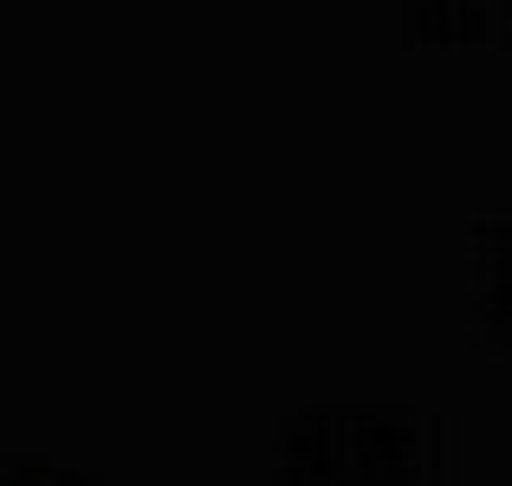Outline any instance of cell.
<instances>
[]
</instances>
